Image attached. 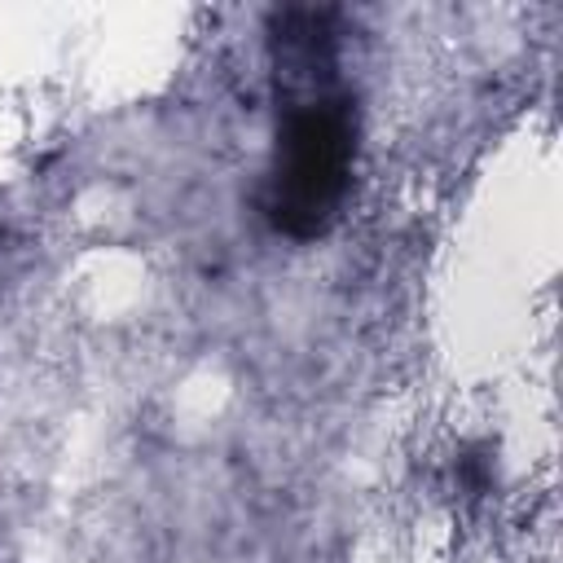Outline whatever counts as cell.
Wrapping results in <instances>:
<instances>
[{
	"label": "cell",
	"instance_id": "1",
	"mask_svg": "<svg viewBox=\"0 0 563 563\" xmlns=\"http://www.w3.org/2000/svg\"><path fill=\"white\" fill-rule=\"evenodd\" d=\"M277 141L260 207L277 233L308 242L339 220L352 189L356 110L352 97L334 88V66H290L277 70Z\"/></svg>",
	"mask_w": 563,
	"mask_h": 563
}]
</instances>
